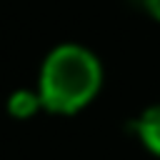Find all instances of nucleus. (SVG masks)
<instances>
[{
    "label": "nucleus",
    "mask_w": 160,
    "mask_h": 160,
    "mask_svg": "<svg viewBox=\"0 0 160 160\" xmlns=\"http://www.w3.org/2000/svg\"><path fill=\"white\" fill-rule=\"evenodd\" d=\"M128 130L140 140V145L150 155L160 158V102L142 108L140 115L128 122Z\"/></svg>",
    "instance_id": "2"
},
{
    "label": "nucleus",
    "mask_w": 160,
    "mask_h": 160,
    "mask_svg": "<svg viewBox=\"0 0 160 160\" xmlns=\"http://www.w3.org/2000/svg\"><path fill=\"white\" fill-rule=\"evenodd\" d=\"M102 62L80 42H58L42 58L38 70V95L50 115H78L102 90Z\"/></svg>",
    "instance_id": "1"
},
{
    "label": "nucleus",
    "mask_w": 160,
    "mask_h": 160,
    "mask_svg": "<svg viewBox=\"0 0 160 160\" xmlns=\"http://www.w3.org/2000/svg\"><path fill=\"white\" fill-rule=\"evenodd\" d=\"M8 112L15 118V120H30L32 115H38L42 110V102H40V95L38 90H30V88H18L8 95V102H5Z\"/></svg>",
    "instance_id": "3"
},
{
    "label": "nucleus",
    "mask_w": 160,
    "mask_h": 160,
    "mask_svg": "<svg viewBox=\"0 0 160 160\" xmlns=\"http://www.w3.org/2000/svg\"><path fill=\"white\" fill-rule=\"evenodd\" d=\"M142 5H145V12L155 22H160V0H142Z\"/></svg>",
    "instance_id": "4"
}]
</instances>
